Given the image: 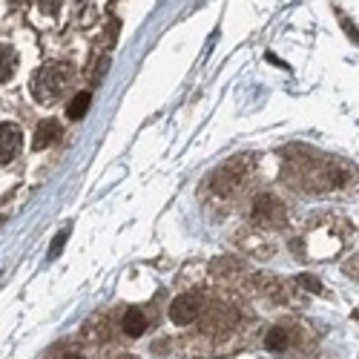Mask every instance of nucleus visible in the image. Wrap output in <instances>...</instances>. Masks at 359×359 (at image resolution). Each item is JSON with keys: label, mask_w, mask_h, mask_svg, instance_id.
<instances>
[{"label": "nucleus", "mask_w": 359, "mask_h": 359, "mask_svg": "<svg viewBox=\"0 0 359 359\" xmlns=\"http://www.w3.org/2000/svg\"><path fill=\"white\" fill-rule=\"evenodd\" d=\"M67 238H69V227L61 230V236H57L55 242H52V248H49V259H57V256H61V250H64V245H67Z\"/></svg>", "instance_id": "obj_11"}, {"label": "nucleus", "mask_w": 359, "mask_h": 359, "mask_svg": "<svg viewBox=\"0 0 359 359\" xmlns=\"http://www.w3.org/2000/svg\"><path fill=\"white\" fill-rule=\"evenodd\" d=\"M299 285H302L305 290H311V293H322V285H319V279H313V276H308V273H302L296 279Z\"/></svg>", "instance_id": "obj_12"}, {"label": "nucleus", "mask_w": 359, "mask_h": 359, "mask_svg": "<svg viewBox=\"0 0 359 359\" xmlns=\"http://www.w3.org/2000/svg\"><path fill=\"white\" fill-rule=\"evenodd\" d=\"M89 104H93V95H89V93H78V95L69 101L67 115L72 118V121H81V118L89 112Z\"/></svg>", "instance_id": "obj_10"}, {"label": "nucleus", "mask_w": 359, "mask_h": 359, "mask_svg": "<svg viewBox=\"0 0 359 359\" xmlns=\"http://www.w3.org/2000/svg\"><path fill=\"white\" fill-rule=\"evenodd\" d=\"M287 331L282 325H276V327H271V331H267V337H264V345H267V351L271 353H282V351H287Z\"/></svg>", "instance_id": "obj_9"}, {"label": "nucleus", "mask_w": 359, "mask_h": 359, "mask_svg": "<svg viewBox=\"0 0 359 359\" xmlns=\"http://www.w3.org/2000/svg\"><path fill=\"white\" fill-rule=\"evenodd\" d=\"M23 147V133L12 121H0V164H9L18 158Z\"/></svg>", "instance_id": "obj_5"}, {"label": "nucleus", "mask_w": 359, "mask_h": 359, "mask_svg": "<svg viewBox=\"0 0 359 359\" xmlns=\"http://www.w3.org/2000/svg\"><path fill=\"white\" fill-rule=\"evenodd\" d=\"M250 216L262 227H273V224H279L285 219V207H282V201L276 196H259L253 201V213Z\"/></svg>", "instance_id": "obj_3"}, {"label": "nucleus", "mask_w": 359, "mask_h": 359, "mask_svg": "<svg viewBox=\"0 0 359 359\" xmlns=\"http://www.w3.org/2000/svg\"><path fill=\"white\" fill-rule=\"evenodd\" d=\"M18 69V52L9 43H0V83H6Z\"/></svg>", "instance_id": "obj_8"}, {"label": "nucleus", "mask_w": 359, "mask_h": 359, "mask_svg": "<svg viewBox=\"0 0 359 359\" xmlns=\"http://www.w3.org/2000/svg\"><path fill=\"white\" fill-rule=\"evenodd\" d=\"M57 135H61V124L55 121V118H46V121L38 124L35 130V141H32V149H46L57 141Z\"/></svg>", "instance_id": "obj_6"}, {"label": "nucleus", "mask_w": 359, "mask_h": 359, "mask_svg": "<svg viewBox=\"0 0 359 359\" xmlns=\"http://www.w3.org/2000/svg\"><path fill=\"white\" fill-rule=\"evenodd\" d=\"M72 83H75V69L69 64H64V61H52V64H43L35 72L29 89H32V95H35L38 104L52 107L69 93Z\"/></svg>", "instance_id": "obj_1"}, {"label": "nucleus", "mask_w": 359, "mask_h": 359, "mask_svg": "<svg viewBox=\"0 0 359 359\" xmlns=\"http://www.w3.org/2000/svg\"><path fill=\"white\" fill-rule=\"evenodd\" d=\"M147 316H144V311H138V308H130L127 313H124V319H121V327H124V334L127 337H133V339H138V337H144L147 334Z\"/></svg>", "instance_id": "obj_7"}, {"label": "nucleus", "mask_w": 359, "mask_h": 359, "mask_svg": "<svg viewBox=\"0 0 359 359\" xmlns=\"http://www.w3.org/2000/svg\"><path fill=\"white\" fill-rule=\"evenodd\" d=\"M127 359H133V356H127Z\"/></svg>", "instance_id": "obj_14"}, {"label": "nucleus", "mask_w": 359, "mask_h": 359, "mask_svg": "<svg viewBox=\"0 0 359 359\" xmlns=\"http://www.w3.org/2000/svg\"><path fill=\"white\" fill-rule=\"evenodd\" d=\"M61 359H83V356H78V353H64Z\"/></svg>", "instance_id": "obj_13"}, {"label": "nucleus", "mask_w": 359, "mask_h": 359, "mask_svg": "<svg viewBox=\"0 0 359 359\" xmlns=\"http://www.w3.org/2000/svg\"><path fill=\"white\" fill-rule=\"evenodd\" d=\"M250 170V164H248V158H230L216 175H213V193H219V196H233L238 187H242V182H245V172Z\"/></svg>", "instance_id": "obj_2"}, {"label": "nucleus", "mask_w": 359, "mask_h": 359, "mask_svg": "<svg viewBox=\"0 0 359 359\" xmlns=\"http://www.w3.org/2000/svg\"><path fill=\"white\" fill-rule=\"evenodd\" d=\"M201 316V296L196 293H182V296H175L172 299V305H170V319L175 325H190Z\"/></svg>", "instance_id": "obj_4"}]
</instances>
